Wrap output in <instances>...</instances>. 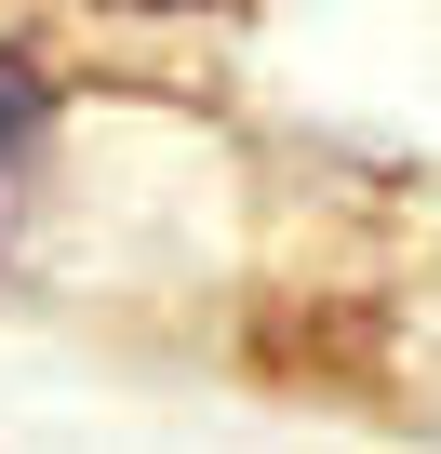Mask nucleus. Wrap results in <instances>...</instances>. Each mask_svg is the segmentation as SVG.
I'll list each match as a JSON object with an SVG mask.
<instances>
[{"mask_svg": "<svg viewBox=\"0 0 441 454\" xmlns=\"http://www.w3.org/2000/svg\"><path fill=\"white\" fill-rule=\"evenodd\" d=\"M28 134H41V81H28L14 54H0V174L28 160Z\"/></svg>", "mask_w": 441, "mask_h": 454, "instance_id": "obj_1", "label": "nucleus"}, {"mask_svg": "<svg viewBox=\"0 0 441 454\" xmlns=\"http://www.w3.org/2000/svg\"><path fill=\"white\" fill-rule=\"evenodd\" d=\"M107 14H241V0H107Z\"/></svg>", "mask_w": 441, "mask_h": 454, "instance_id": "obj_2", "label": "nucleus"}]
</instances>
